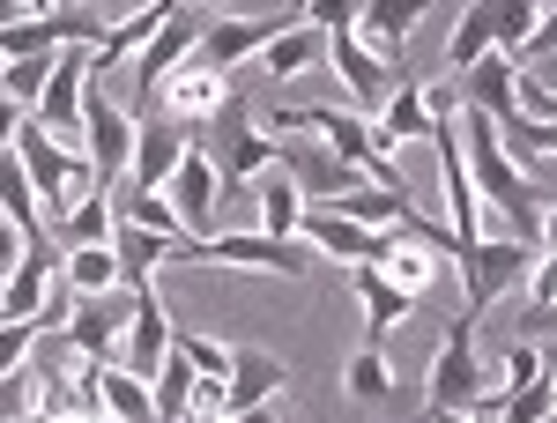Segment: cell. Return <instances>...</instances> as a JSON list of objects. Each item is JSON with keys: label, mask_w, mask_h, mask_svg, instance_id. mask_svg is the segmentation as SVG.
Returning a JSON list of instances; mask_svg holds the SVG:
<instances>
[{"label": "cell", "mask_w": 557, "mask_h": 423, "mask_svg": "<svg viewBox=\"0 0 557 423\" xmlns=\"http://www.w3.org/2000/svg\"><path fill=\"white\" fill-rule=\"evenodd\" d=\"M45 75H52V52H23V60H0V97H15L23 112L38 104Z\"/></svg>", "instance_id": "obj_33"}, {"label": "cell", "mask_w": 557, "mask_h": 423, "mask_svg": "<svg viewBox=\"0 0 557 423\" xmlns=\"http://www.w3.org/2000/svg\"><path fill=\"white\" fill-rule=\"evenodd\" d=\"M209 423H231V416H209Z\"/></svg>", "instance_id": "obj_50"}, {"label": "cell", "mask_w": 557, "mask_h": 423, "mask_svg": "<svg viewBox=\"0 0 557 423\" xmlns=\"http://www.w3.org/2000/svg\"><path fill=\"white\" fill-rule=\"evenodd\" d=\"M83 157H89V171H97V186H112L134 157V112L104 97L97 67H89V83H83Z\"/></svg>", "instance_id": "obj_5"}, {"label": "cell", "mask_w": 557, "mask_h": 423, "mask_svg": "<svg viewBox=\"0 0 557 423\" xmlns=\"http://www.w3.org/2000/svg\"><path fill=\"white\" fill-rule=\"evenodd\" d=\"M343 275H349V290H357V304H364V335H372V349H380V341L409 320V304H417V297L394 290L380 268H343Z\"/></svg>", "instance_id": "obj_22"}, {"label": "cell", "mask_w": 557, "mask_h": 423, "mask_svg": "<svg viewBox=\"0 0 557 423\" xmlns=\"http://www.w3.org/2000/svg\"><path fill=\"white\" fill-rule=\"evenodd\" d=\"M178 8H186V0H149V8H134L127 23H112V30H104V38L89 45V67H97V75H104V67H120V60H134V52H141V45L157 38V30H164V23H172Z\"/></svg>", "instance_id": "obj_19"}, {"label": "cell", "mask_w": 557, "mask_h": 423, "mask_svg": "<svg viewBox=\"0 0 557 423\" xmlns=\"http://www.w3.org/2000/svg\"><path fill=\"white\" fill-rule=\"evenodd\" d=\"M283 386H290V364H283V357H268V349H231V372H223V416L275 401Z\"/></svg>", "instance_id": "obj_17"}, {"label": "cell", "mask_w": 557, "mask_h": 423, "mask_svg": "<svg viewBox=\"0 0 557 423\" xmlns=\"http://www.w3.org/2000/svg\"><path fill=\"white\" fill-rule=\"evenodd\" d=\"M223 97H231V75H209V67H194V60H178L172 75L157 83V104H164V120H178V127H201Z\"/></svg>", "instance_id": "obj_16"}, {"label": "cell", "mask_w": 557, "mask_h": 423, "mask_svg": "<svg viewBox=\"0 0 557 423\" xmlns=\"http://www.w3.org/2000/svg\"><path fill=\"white\" fill-rule=\"evenodd\" d=\"M112 215H120V223H134V231H157V238H172L178 253L194 246V238H186V223L172 215V201H164V194H134V186H120V194H112Z\"/></svg>", "instance_id": "obj_28"}, {"label": "cell", "mask_w": 557, "mask_h": 423, "mask_svg": "<svg viewBox=\"0 0 557 423\" xmlns=\"http://www.w3.org/2000/svg\"><path fill=\"white\" fill-rule=\"evenodd\" d=\"M127 312H134V290L75 297V304H67V327H60V341H67L83 364H112V357H120V327H127Z\"/></svg>", "instance_id": "obj_9"}, {"label": "cell", "mask_w": 557, "mask_h": 423, "mask_svg": "<svg viewBox=\"0 0 557 423\" xmlns=\"http://www.w3.org/2000/svg\"><path fill=\"white\" fill-rule=\"evenodd\" d=\"M60 283L75 297H104V290H120V260H112V246H67L60 253Z\"/></svg>", "instance_id": "obj_29"}, {"label": "cell", "mask_w": 557, "mask_h": 423, "mask_svg": "<svg viewBox=\"0 0 557 423\" xmlns=\"http://www.w3.org/2000/svg\"><path fill=\"white\" fill-rule=\"evenodd\" d=\"M23 15H30L23 0H0V30H8V23H23Z\"/></svg>", "instance_id": "obj_45"}, {"label": "cell", "mask_w": 557, "mask_h": 423, "mask_svg": "<svg viewBox=\"0 0 557 423\" xmlns=\"http://www.w3.org/2000/svg\"><path fill=\"white\" fill-rule=\"evenodd\" d=\"M172 357V312H164V290H157V275H141L134 283V312L127 327H120V372H134V380H157V364Z\"/></svg>", "instance_id": "obj_7"}, {"label": "cell", "mask_w": 557, "mask_h": 423, "mask_svg": "<svg viewBox=\"0 0 557 423\" xmlns=\"http://www.w3.org/2000/svg\"><path fill=\"white\" fill-rule=\"evenodd\" d=\"M513 120H535V127H557V97L543 75H528V67H513Z\"/></svg>", "instance_id": "obj_34"}, {"label": "cell", "mask_w": 557, "mask_h": 423, "mask_svg": "<svg viewBox=\"0 0 557 423\" xmlns=\"http://www.w3.org/2000/svg\"><path fill=\"white\" fill-rule=\"evenodd\" d=\"M528 268H535V246H520V238H506V231H483L475 246H461V253H454V275H461L469 312H491V304L513 290Z\"/></svg>", "instance_id": "obj_4"}, {"label": "cell", "mask_w": 557, "mask_h": 423, "mask_svg": "<svg viewBox=\"0 0 557 423\" xmlns=\"http://www.w3.org/2000/svg\"><path fill=\"white\" fill-rule=\"evenodd\" d=\"M194 38H201V8L186 0V8H178L172 23H164L157 38H149L141 52H134V89H141V97H157V83L172 75V67L186 60V52H194Z\"/></svg>", "instance_id": "obj_18"}, {"label": "cell", "mask_w": 557, "mask_h": 423, "mask_svg": "<svg viewBox=\"0 0 557 423\" xmlns=\"http://www.w3.org/2000/svg\"><path fill=\"white\" fill-rule=\"evenodd\" d=\"M215 164L201 157V141H186V157L172 164V178H164V201H172V215L186 223V238H209V223H215Z\"/></svg>", "instance_id": "obj_14"}, {"label": "cell", "mask_w": 557, "mask_h": 423, "mask_svg": "<svg viewBox=\"0 0 557 423\" xmlns=\"http://www.w3.org/2000/svg\"><path fill=\"white\" fill-rule=\"evenodd\" d=\"M253 194V231H268V238H298V215H305V194L283 178V164H268L246 186Z\"/></svg>", "instance_id": "obj_23"}, {"label": "cell", "mask_w": 557, "mask_h": 423, "mask_svg": "<svg viewBox=\"0 0 557 423\" xmlns=\"http://www.w3.org/2000/svg\"><path fill=\"white\" fill-rule=\"evenodd\" d=\"M194 8H201V15H223V8H231V0H194Z\"/></svg>", "instance_id": "obj_46"}, {"label": "cell", "mask_w": 557, "mask_h": 423, "mask_svg": "<svg viewBox=\"0 0 557 423\" xmlns=\"http://www.w3.org/2000/svg\"><path fill=\"white\" fill-rule=\"evenodd\" d=\"M520 290H528V327H543V320H550V304H557V260L535 253V268L520 275Z\"/></svg>", "instance_id": "obj_36"}, {"label": "cell", "mask_w": 557, "mask_h": 423, "mask_svg": "<svg viewBox=\"0 0 557 423\" xmlns=\"http://www.w3.org/2000/svg\"><path fill=\"white\" fill-rule=\"evenodd\" d=\"M320 60L335 67V83H343V104H349V112H380V104H386V89H394V67H386L380 52L357 38V30H327Z\"/></svg>", "instance_id": "obj_8"}, {"label": "cell", "mask_w": 557, "mask_h": 423, "mask_svg": "<svg viewBox=\"0 0 557 423\" xmlns=\"http://www.w3.org/2000/svg\"><path fill=\"white\" fill-rule=\"evenodd\" d=\"M97 416L104 423H157L149 380H134V372H120V364H97Z\"/></svg>", "instance_id": "obj_25"}, {"label": "cell", "mask_w": 557, "mask_h": 423, "mask_svg": "<svg viewBox=\"0 0 557 423\" xmlns=\"http://www.w3.org/2000/svg\"><path fill=\"white\" fill-rule=\"evenodd\" d=\"M431 423H498V409H431Z\"/></svg>", "instance_id": "obj_42"}, {"label": "cell", "mask_w": 557, "mask_h": 423, "mask_svg": "<svg viewBox=\"0 0 557 423\" xmlns=\"http://www.w3.org/2000/svg\"><path fill=\"white\" fill-rule=\"evenodd\" d=\"M30 423H97V416H30Z\"/></svg>", "instance_id": "obj_48"}, {"label": "cell", "mask_w": 557, "mask_h": 423, "mask_svg": "<svg viewBox=\"0 0 557 423\" xmlns=\"http://www.w3.org/2000/svg\"><path fill=\"white\" fill-rule=\"evenodd\" d=\"M186 141H194V127H178V120H134V157H127V171H120L112 186L164 194V178H172V164L186 157Z\"/></svg>", "instance_id": "obj_11"}, {"label": "cell", "mask_w": 557, "mask_h": 423, "mask_svg": "<svg viewBox=\"0 0 557 423\" xmlns=\"http://www.w3.org/2000/svg\"><path fill=\"white\" fill-rule=\"evenodd\" d=\"M15 157H23L30 194H38V215H67V171H75V149L52 141V134L23 112V127H15Z\"/></svg>", "instance_id": "obj_10"}, {"label": "cell", "mask_w": 557, "mask_h": 423, "mask_svg": "<svg viewBox=\"0 0 557 423\" xmlns=\"http://www.w3.org/2000/svg\"><path fill=\"white\" fill-rule=\"evenodd\" d=\"M23 8H30V15H52V8H60V0H23Z\"/></svg>", "instance_id": "obj_47"}, {"label": "cell", "mask_w": 557, "mask_h": 423, "mask_svg": "<svg viewBox=\"0 0 557 423\" xmlns=\"http://www.w3.org/2000/svg\"><path fill=\"white\" fill-rule=\"evenodd\" d=\"M194 141H201V157L215 164V186H231V194H246L260 171L275 164V134H260V120H253V97H223L209 120L194 127Z\"/></svg>", "instance_id": "obj_1"}, {"label": "cell", "mask_w": 557, "mask_h": 423, "mask_svg": "<svg viewBox=\"0 0 557 423\" xmlns=\"http://www.w3.org/2000/svg\"><path fill=\"white\" fill-rule=\"evenodd\" d=\"M15 127H23V104H15V97H0V149L15 141Z\"/></svg>", "instance_id": "obj_43"}, {"label": "cell", "mask_w": 557, "mask_h": 423, "mask_svg": "<svg viewBox=\"0 0 557 423\" xmlns=\"http://www.w3.org/2000/svg\"><path fill=\"white\" fill-rule=\"evenodd\" d=\"M357 15H364V0H305L298 8V23H312L320 38L327 30H357Z\"/></svg>", "instance_id": "obj_39"}, {"label": "cell", "mask_w": 557, "mask_h": 423, "mask_svg": "<svg viewBox=\"0 0 557 423\" xmlns=\"http://www.w3.org/2000/svg\"><path fill=\"white\" fill-rule=\"evenodd\" d=\"M23 246H30V231H23V223H8V215H0V283H8V275H15V260H23Z\"/></svg>", "instance_id": "obj_41"}, {"label": "cell", "mask_w": 557, "mask_h": 423, "mask_svg": "<svg viewBox=\"0 0 557 423\" xmlns=\"http://www.w3.org/2000/svg\"><path fill=\"white\" fill-rule=\"evenodd\" d=\"M320 30H312V23H283V30H275V38L260 45V67H268V75H275V83H298L305 67H320Z\"/></svg>", "instance_id": "obj_27"}, {"label": "cell", "mask_w": 557, "mask_h": 423, "mask_svg": "<svg viewBox=\"0 0 557 423\" xmlns=\"http://www.w3.org/2000/svg\"><path fill=\"white\" fill-rule=\"evenodd\" d=\"M38 320H0V372H15V364H30V349H38Z\"/></svg>", "instance_id": "obj_40"}, {"label": "cell", "mask_w": 557, "mask_h": 423, "mask_svg": "<svg viewBox=\"0 0 557 423\" xmlns=\"http://www.w3.org/2000/svg\"><path fill=\"white\" fill-rule=\"evenodd\" d=\"M491 372H498V386H506V394H513V386L543 380V372H550V364H543V349H535V341H513V349H506V357H498V364H491Z\"/></svg>", "instance_id": "obj_37"}, {"label": "cell", "mask_w": 557, "mask_h": 423, "mask_svg": "<svg viewBox=\"0 0 557 423\" xmlns=\"http://www.w3.org/2000/svg\"><path fill=\"white\" fill-rule=\"evenodd\" d=\"M431 15V0H364V15H357V38L380 52L386 67H394V52L409 45V30Z\"/></svg>", "instance_id": "obj_21"}, {"label": "cell", "mask_w": 557, "mask_h": 423, "mask_svg": "<svg viewBox=\"0 0 557 423\" xmlns=\"http://www.w3.org/2000/svg\"><path fill=\"white\" fill-rule=\"evenodd\" d=\"M112 260H120V290H134L141 275H157L164 260H178V246H172V238H157V231L112 223Z\"/></svg>", "instance_id": "obj_26"}, {"label": "cell", "mask_w": 557, "mask_h": 423, "mask_svg": "<svg viewBox=\"0 0 557 423\" xmlns=\"http://www.w3.org/2000/svg\"><path fill=\"white\" fill-rule=\"evenodd\" d=\"M343 386H349V401L380 409L386 394H394V364H386L380 349H357V357H349V372H343Z\"/></svg>", "instance_id": "obj_32"}, {"label": "cell", "mask_w": 557, "mask_h": 423, "mask_svg": "<svg viewBox=\"0 0 557 423\" xmlns=\"http://www.w3.org/2000/svg\"><path fill=\"white\" fill-rule=\"evenodd\" d=\"M60 8H89V15H97V0H60Z\"/></svg>", "instance_id": "obj_49"}, {"label": "cell", "mask_w": 557, "mask_h": 423, "mask_svg": "<svg viewBox=\"0 0 557 423\" xmlns=\"http://www.w3.org/2000/svg\"><path fill=\"white\" fill-rule=\"evenodd\" d=\"M112 194H89V201H75L67 215H52V231H60V253L67 246H112Z\"/></svg>", "instance_id": "obj_31"}, {"label": "cell", "mask_w": 557, "mask_h": 423, "mask_svg": "<svg viewBox=\"0 0 557 423\" xmlns=\"http://www.w3.org/2000/svg\"><path fill=\"white\" fill-rule=\"evenodd\" d=\"M38 416V380H30V364H15V372H0V423H30Z\"/></svg>", "instance_id": "obj_35"}, {"label": "cell", "mask_w": 557, "mask_h": 423, "mask_svg": "<svg viewBox=\"0 0 557 423\" xmlns=\"http://www.w3.org/2000/svg\"><path fill=\"white\" fill-rule=\"evenodd\" d=\"M483 52H498V15H491V0H469L461 23H454V38H446V67L461 75L469 60H483Z\"/></svg>", "instance_id": "obj_30"}, {"label": "cell", "mask_w": 557, "mask_h": 423, "mask_svg": "<svg viewBox=\"0 0 557 423\" xmlns=\"http://www.w3.org/2000/svg\"><path fill=\"white\" fill-rule=\"evenodd\" d=\"M275 30H283V23H268V15H215V23H201V38H194V52H186V60H194V67H209V75H231V67H238V60H260V45L275 38Z\"/></svg>", "instance_id": "obj_13"}, {"label": "cell", "mask_w": 557, "mask_h": 423, "mask_svg": "<svg viewBox=\"0 0 557 423\" xmlns=\"http://www.w3.org/2000/svg\"><path fill=\"white\" fill-rule=\"evenodd\" d=\"M543 423H557V416H543Z\"/></svg>", "instance_id": "obj_51"}, {"label": "cell", "mask_w": 557, "mask_h": 423, "mask_svg": "<svg viewBox=\"0 0 557 423\" xmlns=\"http://www.w3.org/2000/svg\"><path fill=\"white\" fill-rule=\"evenodd\" d=\"M461 112H483V120H506L513 112V60L506 52H483V60H469L461 67Z\"/></svg>", "instance_id": "obj_20"}, {"label": "cell", "mask_w": 557, "mask_h": 423, "mask_svg": "<svg viewBox=\"0 0 557 423\" xmlns=\"http://www.w3.org/2000/svg\"><path fill=\"white\" fill-rule=\"evenodd\" d=\"M298 238L327 260V268H372V260L386 253V231H364V223H349V215H335V209H305Z\"/></svg>", "instance_id": "obj_12"}, {"label": "cell", "mask_w": 557, "mask_h": 423, "mask_svg": "<svg viewBox=\"0 0 557 423\" xmlns=\"http://www.w3.org/2000/svg\"><path fill=\"white\" fill-rule=\"evenodd\" d=\"M320 209L349 215V223H364V231H401V223L417 215V194H409V186H357V194L320 201Z\"/></svg>", "instance_id": "obj_24"}, {"label": "cell", "mask_w": 557, "mask_h": 423, "mask_svg": "<svg viewBox=\"0 0 557 423\" xmlns=\"http://www.w3.org/2000/svg\"><path fill=\"white\" fill-rule=\"evenodd\" d=\"M431 127H438V112L424 104V89H386V104L364 120V134H372V157H394V149H409V141H431ZM364 157V164H372Z\"/></svg>", "instance_id": "obj_15"}, {"label": "cell", "mask_w": 557, "mask_h": 423, "mask_svg": "<svg viewBox=\"0 0 557 423\" xmlns=\"http://www.w3.org/2000/svg\"><path fill=\"white\" fill-rule=\"evenodd\" d=\"M186 349V364H194V380H223L231 372V341H209V335H172Z\"/></svg>", "instance_id": "obj_38"}, {"label": "cell", "mask_w": 557, "mask_h": 423, "mask_svg": "<svg viewBox=\"0 0 557 423\" xmlns=\"http://www.w3.org/2000/svg\"><path fill=\"white\" fill-rule=\"evenodd\" d=\"M431 409H498L506 401V386H498V372L475 357V312H461L454 327H446V341H438V357H431Z\"/></svg>", "instance_id": "obj_3"}, {"label": "cell", "mask_w": 557, "mask_h": 423, "mask_svg": "<svg viewBox=\"0 0 557 423\" xmlns=\"http://www.w3.org/2000/svg\"><path fill=\"white\" fill-rule=\"evenodd\" d=\"M83 83H89V45H60L38 104H30V120H38L52 141H67V149H83Z\"/></svg>", "instance_id": "obj_6"}, {"label": "cell", "mask_w": 557, "mask_h": 423, "mask_svg": "<svg viewBox=\"0 0 557 423\" xmlns=\"http://www.w3.org/2000/svg\"><path fill=\"white\" fill-rule=\"evenodd\" d=\"M231 423H283V416H275V401H260V409H238Z\"/></svg>", "instance_id": "obj_44"}, {"label": "cell", "mask_w": 557, "mask_h": 423, "mask_svg": "<svg viewBox=\"0 0 557 423\" xmlns=\"http://www.w3.org/2000/svg\"><path fill=\"white\" fill-rule=\"evenodd\" d=\"M178 260H194V268H260V275H290V283H312L327 268L305 238H268V231H209Z\"/></svg>", "instance_id": "obj_2"}]
</instances>
